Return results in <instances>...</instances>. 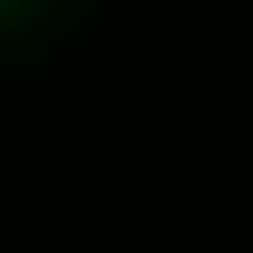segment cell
I'll return each mask as SVG.
<instances>
[{
    "instance_id": "obj_1",
    "label": "cell",
    "mask_w": 253,
    "mask_h": 253,
    "mask_svg": "<svg viewBox=\"0 0 253 253\" xmlns=\"http://www.w3.org/2000/svg\"><path fill=\"white\" fill-rule=\"evenodd\" d=\"M0 7H14V0H0Z\"/></svg>"
}]
</instances>
